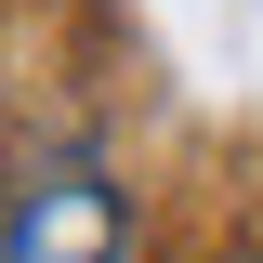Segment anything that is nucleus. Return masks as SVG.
Wrapping results in <instances>:
<instances>
[{
  "label": "nucleus",
  "mask_w": 263,
  "mask_h": 263,
  "mask_svg": "<svg viewBox=\"0 0 263 263\" xmlns=\"http://www.w3.org/2000/svg\"><path fill=\"white\" fill-rule=\"evenodd\" d=\"M119 237H132V211H119V184L105 171H40L13 211H0V263H119Z\"/></svg>",
  "instance_id": "nucleus-1"
}]
</instances>
